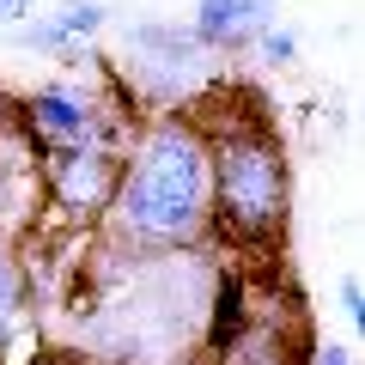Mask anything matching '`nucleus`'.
<instances>
[{"instance_id":"f257e3e1","label":"nucleus","mask_w":365,"mask_h":365,"mask_svg":"<svg viewBox=\"0 0 365 365\" xmlns=\"http://www.w3.org/2000/svg\"><path fill=\"white\" fill-rule=\"evenodd\" d=\"M122 256H189L213 250V170L207 134L189 110H158L122 146V177L98 225Z\"/></svg>"},{"instance_id":"f03ea898","label":"nucleus","mask_w":365,"mask_h":365,"mask_svg":"<svg viewBox=\"0 0 365 365\" xmlns=\"http://www.w3.org/2000/svg\"><path fill=\"white\" fill-rule=\"evenodd\" d=\"M189 116L207 134L213 170V250L274 256L292 220V158L268 104L244 86H213Z\"/></svg>"},{"instance_id":"7ed1b4c3","label":"nucleus","mask_w":365,"mask_h":365,"mask_svg":"<svg viewBox=\"0 0 365 365\" xmlns=\"http://www.w3.org/2000/svg\"><path fill=\"white\" fill-rule=\"evenodd\" d=\"M19 116H25L31 140L43 153H61V146H110V153H122L134 140V128L146 122V110L128 98L110 55L73 49V55H61V73H49L37 91L19 98Z\"/></svg>"},{"instance_id":"20e7f679","label":"nucleus","mask_w":365,"mask_h":365,"mask_svg":"<svg viewBox=\"0 0 365 365\" xmlns=\"http://www.w3.org/2000/svg\"><path fill=\"white\" fill-rule=\"evenodd\" d=\"M311 341L317 335L299 292H287L280 280H220L201 365H304Z\"/></svg>"},{"instance_id":"39448f33","label":"nucleus","mask_w":365,"mask_h":365,"mask_svg":"<svg viewBox=\"0 0 365 365\" xmlns=\"http://www.w3.org/2000/svg\"><path fill=\"white\" fill-rule=\"evenodd\" d=\"M116 79L128 86V98L158 116V110H195L220 73H213V55L189 37V25H165V19H146V25H128L122 31V61Z\"/></svg>"},{"instance_id":"423d86ee","label":"nucleus","mask_w":365,"mask_h":365,"mask_svg":"<svg viewBox=\"0 0 365 365\" xmlns=\"http://www.w3.org/2000/svg\"><path fill=\"white\" fill-rule=\"evenodd\" d=\"M116 177H122V153H110V146H61V153H43V232L31 244L98 237V225L110 213V195H116Z\"/></svg>"},{"instance_id":"0eeeda50","label":"nucleus","mask_w":365,"mask_h":365,"mask_svg":"<svg viewBox=\"0 0 365 365\" xmlns=\"http://www.w3.org/2000/svg\"><path fill=\"white\" fill-rule=\"evenodd\" d=\"M43 232V146L13 98H0V237L31 244Z\"/></svg>"},{"instance_id":"6e6552de","label":"nucleus","mask_w":365,"mask_h":365,"mask_svg":"<svg viewBox=\"0 0 365 365\" xmlns=\"http://www.w3.org/2000/svg\"><path fill=\"white\" fill-rule=\"evenodd\" d=\"M37 347V280L19 244L0 237V365H25Z\"/></svg>"},{"instance_id":"1a4fd4ad","label":"nucleus","mask_w":365,"mask_h":365,"mask_svg":"<svg viewBox=\"0 0 365 365\" xmlns=\"http://www.w3.org/2000/svg\"><path fill=\"white\" fill-rule=\"evenodd\" d=\"M268 25H280V0H195L189 37L207 55H244Z\"/></svg>"},{"instance_id":"9d476101","label":"nucleus","mask_w":365,"mask_h":365,"mask_svg":"<svg viewBox=\"0 0 365 365\" xmlns=\"http://www.w3.org/2000/svg\"><path fill=\"white\" fill-rule=\"evenodd\" d=\"M98 31H110L104 0H61L55 13H37L19 31H6V43H13V49H31V55H73V49H86Z\"/></svg>"},{"instance_id":"9b49d317","label":"nucleus","mask_w":365,"mask_h":365,"mask_svg":"<svg viewBox=\"0 0 365 365\" xmlns=\"http://www.w3.org/2000/svg\"><path fill=\"white\" fill-rule=\"evenodd\" d=\"M250 49H256L268 67H292V61H299V31H292V25H268Z\"/></svg>"},{"instance_id":"f8f14e48","label":"nucleus","mask_w":365,"mask_h":365,"mask_svg":"<svg viewBox=\"0 0 365 365\" xmlns=\"http://www.w3.org/2000/svg\"><path fill=\"white\" fill-rule=\"evenodd\" d=\"M335 299H341V317L359 329L365 323V287H359V274H341V292H335Z\"/></svg>"},{"instance_id":"ddd939ff","label":"nucleus","mask_w":365,"mask_h":365,"mask_svg":"<svg viewBox=\"0 0 365 365\" xmlns=\"http://www.w3.org/2000/svg\"><path fill=\"white\" fill-rule=\"evenodd\" d=\"M25 365H104V359H91V353H79V347H49V353H31Z\"/></svg>"},{"instance_id":"4468645a","label":"nucleus","mask_w":365,"mask_h":365,"mask_svg":"<svg viewBox=\"0 0 365 365\" xmlns=\"http://www.w3.org/2000/svg\"><path fill=\"white\" fill-rule=\"evenodd\" d=\"M43 0H0V31H19L25 19H37Z\"/></svg>"},{"instance_id":"2eb2a0df","label":"nucleus","mask_w":365,"mask_h":365,"mask_svg":"<svg viewBox=\"0 0 365 365\" xmlns=\"http://www.w3.org/2000/svg\"><path fill=\"white\" fill-rule=\"evenodd\" d=\"M304 365H353V347H341V341H311V359Z\"/></svg>"}]
</instances>
